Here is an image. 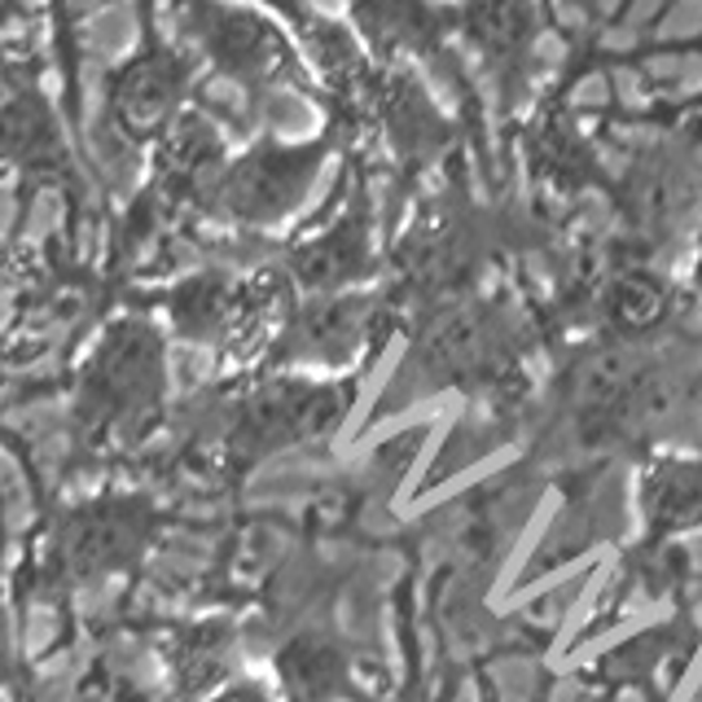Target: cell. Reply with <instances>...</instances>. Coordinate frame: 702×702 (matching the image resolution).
<instances>
[{
	"instance_id": "9",
	"label": "cell",
	"mask_w": 702,
	"mask_h": 702,
	"mask_svg": "<svg viewBox=\"0 0 702 702\" xmlns=\"http://www.w3.org/2000/svg\"><path fill=\"white\" fill-rule=\"evenodd\" d=\"M699 102H702V97H699Z\"/></svg>"
},
{
	"instance_id": "2",
	"label": "cell",
	"mask_w": 702,
	"mask_h": 702,
	"mask_svg": "<svg viewBox=\"0 0 702 702\" xmlns=\"http://www.w3.org/2000/svg\"><path fill=\"white\" fill-rule=\"evenodd\" d=\"M360 40L373 58L395 66V58H440L448 35V13L431 0H348Z\"/></svg>"
},
{
	"instance_id": "5",
	"label": "cell",
	"mask_w": 702,
	"mask_h": 702,
	"mask_svg": "<svg viewBox=\"0 0 702 702\" xmlns=\"http://www.w3.org/2000/svg\"><path fill=\"white\" fill-rule=\"evenodd\" d=\"M40 89H44V93L58 102V97H62V71H58V66H49V71L40 75Z\"/></svg>"
},
{
	"instance_id": "6",
	"label": "cell",
	"mask_w": 702,
	"mask_h": 702,
	"mask_svg": "<svg viewBox=\"0 0 702 702\" xmlns=\"http://www.w3.org/2000/svg\"><path fill=\"white\" fill-rule=\"evenodd\" d=\"M13 225V198H0V234Z\"/></svg>"
},
{
	"instance_id": "8",
	"label": "cell",
	"mask_w": 702,
	"mask_h": 702,
	"mask_svg": "<svg viewBox=\"0 0 702 702\" xmlns=\"http://www.w3.org/2000/svg\"><path fill=\"white\" fill-rule=\"evenodd\" d=\"M694 277H699V286H702V250H699V268H694Z\"/></svg>"
},
{
	"instance_id": "1",
	"label": "cell",
	"mask_w": 702,
	"mask_h": 702,
	"mask_svg": "<svg viewBox=\"0 0 702 702\" xmlns=\"http://www.w3.org/2000/svg\"><path fill=\"white\" fill-rule=\"evenodd\" d=\"M448 18L478 53V62L500 80L505 93H514L527 80L545 27L540 0H462Z\"/></svg>"
},
{
	"instance_id": "7",
	"label": "cell",
	"mask_w": 702,
	"mask_h": 702,
	"mask_svg": "<svg viewBox=\"0 0 702 702\" xmlns=\"http://www.w3.org/2000/svg\"><path fill=\"white\" fill-rule=\"evenodd\" d=\"M40 4H44V0H22V9H40Z\"/></svg>"
},
{
	"instance_id": "3",
	"label": "cell",
	"mask_w": 702,
	"mask_h": 702,
	"mask_svg": "<svg viewBox=\"0 0 702 702\" xmlns=\"http://www.w3.org/2000/svg\"><path fill=\"white\" fill-rule=\"evenodd\" d=\"M136 40H141V22H136V13H132L127 0L97 4L84 18V44L97 53V62H123V58H132Z\"/></svg>"
},
{
	"instance_id": "4",
	"label": "cell",
	"mask_w": 702,
	"mask_h": 702,
	"mask_svg": "<svg viewBox=\"0 0 702 702\" xmlns=\"http://www.w3.org/2000/svg\"><path fill=\"white\" fill-rule=\"evenodd\" d=\"M27 31H31V22H27V18H9V22H0V40H9V44H13V40H22Z\"/></svg>"
}]
</instances>
